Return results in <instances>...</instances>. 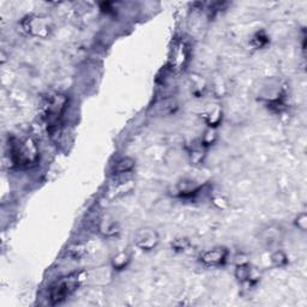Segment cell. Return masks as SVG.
Segmentation results:
<instances>
[{"label": "cell", "instance_id": "4", "mask_svg": "<svg viewBox=\"0 0 307 307\" xmlns=\"http://www.w3.org/2000/svg\"><path fill=\"white\" fill-rule=\"evenodd\" d=\"M22 28L30 36L40 39L48 38L52 34L53 25L52 20L44 15H29L22 20Z\"/></svg>", "mask_w": 307, "mask_h": 307}, {"label": "cell", "instance_id": "2", "mask_svg": "<svg viewBox=\"0 0 307 307\" xmlns=\"http://www.w3.org/2000/svg\"><path fill=\"white\" fill-rule=\"evenodd\" d=\"M68 97L62 92H55L49 95L44 103V114L46 119L49 131L53 132L59 125L66 107H67Z\"/></svg>", "mask_w": 307, "mask_h": 307}, {"label": "cell", "instance_id": "5", "mask_svg": "<svg viewBox=\"0 0 307 307\" xmlns=\"http://www.w3.org/2000/svg\"><path fill=\"white\" fill-rule=\"evenodd\" d=\"M160 242V235L155 229L145 227L139 229L134 235V243L143 252H150L154 248L157 247Z\"/></svg>", "mask_w": 307, "mask_h": 307}, {"label": "cell", "instance_id": "8", "mask_svg": "<svg viewBox=\"0 0 307 307\" xmlns=\"http://www.w3.org/2000/svg\"><path fill=\"white\" fill-rule=\"evenodd\" d=\"M178 102L173 97H166V99L160 100L153 106V110L156 114L158 115H169L173 114L178 110Z\"/></svg>", "mask_w": 307, "mask_h": 307}, {"label": "cell", "instance_id": "14", "mask_svg": "<svg viewBox=\"0 0 307 307\" xmlns=\"http://www.w3.org/2000/svg\"><path fill=\"white\" fill-rule=\"evenodd\" d=\"M271 262L276 268H282L288 264V257L283 251H276L271 255Z\"/></svg>", "mask_w": 307, "mask_h": 307}, {"label": "cell", "instance_id": "13", "mask_svg": "<svg viewBox=\"0 0 307 307\" xmlns=\"http://www.w3.org/2000/svg\"><path fill=\"white\" fill-rule=\"evenodd\" d=\"M100 232L106 237H112L118 233V226H116L115 221L113 219H102L100 223Z\"/></svg>", "mask_w": 307, "mask_h": 307}, {"label": "cell", "instance_id": "1", "mask_svg": "<svg viewBox=\"0 0 307 307\" xmlns=\"http://www.w3.org/2000/svg\"><path fill=\"white\" fill-rule=\"evenodd\" d=\"M10 158L17 168H31L39 162V148L34 139H15L10 144Z\"/></svg>", "mask_w": 307, "mask_h": 307}, {"label": "cell", "instance_id": "9", "mask_svg": "<svg viewBox=\"0 0 307 307\" xmlns=\"http://www.w3.org/2000/svg\"><path fill=\"white\" fill-rule=\"evenodd\" d=\"M235 277L241 283H256L258 281V277H253V269L248 264V262H241L237 264Z\"/></svg>", "mask_w": 307, "mask_h": 307}, {"label": "cell", "instance_id": "6", "mask_svg": "<svg viewBox=\"0 0 307 307\" xmlns=\"http://www.w3.org/2000/svg\"><path fill=\"white\" fill-rule=\"evenodd\" d=\"M190 51L187 44L184 41H179L174 44L171 55V67L175 72H180L185 68L189 62Z\"/></svg>", "mask_w": 307, "mask_h": 307}, {"label": "cell", "instance_id": "17", "mask_svg": "<svg viewBox=\"0 0 307 307\" xmlns=\"http://www.w3.org/2000/svg\"><path fill=\"white\" fill-rule=\"evenodd\" d=\"M203 157H204V152L202 149H195L190 154V160L193 165H199L203 161Z\"/></svg>", "mask_w": 307, "mask_h": 307}, {"label": "cell", "instance_id": "10", "mask_svg": "<svg viewBox=\"0 0 307 307\" xmlns=\"http://www.w3.org/2000/svg\"><path fill=\"white\" fill-rule=\"evenodd\" d=\"M112 268L116 270V271H121V270L126 269L129 264L131 263V255L126 251H121V252L116 253V255L112 258Z\"/></svg>", "mask_w": 307, "mask_h": 307}, {"label": "cell", "instance_id": "16", "mask_svg": "<svg viewBox=\"0 0 307 307\" xmlns=\"http://www.w3.org/2000/svg\"><path fill=\"white\" fill-rule=\"evenodd\" d=\"M269 42V38L265 35L264 31H259L257 33L252 39V44L256 47V48H262V47L266 46Z\"/></svg>", "mask_w": 307, "mask_h": 307}, {"label": "cell", "instance_id": "3", "mask_svg": "<svg viewBox=\"0 0 307 307\" xmlns=\"http://www.w3.org/2000/svg\"><path fill=\"white\" fill-rule=\"evenodd\" d=\"M79 283H81L79 274H71L53 283L49 288V300L52 305H58L65 301L68 296L76 292Z\"/></svg>", "mask_w": 307, "mask_h": 307}, {"label": "cell", "instance_id": "7", "mask_svg": "<svg viewBox=\"0 0 307 307\" xmlns=\"http://www.w3.org/2000/svg\"><path fill=\"white\" fill-rule=\"evenodd\" d=\"M228 250L224 247H215L200 255V262L206 266H219L226 263Z\"/></svg>", "mask_w": 307, "mask_h": 307}, {"label": "cell", "instance_id": "12", "mask_svg": "<svg viewBox=\"0 0 307 307\" xmlns=\"http://www.w3.org/2000/svg\"><path fill=\"white\" fill-rule=\"evenodd\" d=\"M205 120L206 124L209 125V128L215 129L218 128L222 120V110L219 107H215L211 112H209L208 114L205 115Z\"/></svg>", "mask_w": 307, "mask_h": 307}, {"label": "cell", "instance_id": "19", "mask_svg": "<svg viewBox=\"0 0 307 307\" xmlns=\"http://www.w3.org/2000/svg\"><path fill=\"white\" fill-rule=\"evenodd\" d=\"M295 224L299 229L306 232L307 229V215L305 213H301L300 215H298V218L295 219Z\"/></svg>", "mask_w": 307, "mask_h": 307}, {"label": "cell", "instance_id": "11", "mask_svg": "<svg viewBox=\"0 0 307 307\" xmlns=\"http://www.w3.org/2000/svg\"><path fill=\"white\" fill-rule=\"evenodd\" d=\"M136 166V161L132 157H123L116 162L114 167V174H124L129 173Z\"/></svg>", "mask_w": 307, "mask_h": 307}, {"label": "cell", "instance_id": "15", "mask_svg": "<svg viewBox=\"0 0 307 307\" xmlns=\"http://www.w3.org/2000/svg\"><path fill=\"white\" fill-rule=\"evenodd\" d=\"M216 139H218V132H216V130L209 128L205 131L204 136H203L202 139L203 147H210V145H213L214 143L216 142Z\"/></svg>", "mask_w": 307, "mask_h": 307}, {"label": "cell", "instance_id": "18", "mask_svg": "<svg viewBox=\"0 0 307 307\" xmlns=\"http://www.w3.org/2000/svg\"><path fill=\"white\" fill-rule=\"evenodd\" d=\"M190 242L187 239H176L172 242V247L174 248L178 252H181V251H185L187 247H189Z\"/></svg>", "mask_w": 307, "mask_h": 307}]
</instances>
